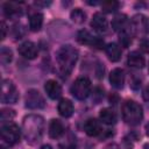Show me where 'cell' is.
<instances>
[{"instance_id": "obj_40", "label": "cell", "mask_w": 149, "mask_h": 149, "mask_svg": "<svg viewBox=\"0 0 149 149\" xmlns=\"http://www.w3.org/2000/svg\"><path fill=\"white\" fill-rule=\"evenodd\" d=\"M148 29H149V27H148Z\"/></svg>"}, {"instance_id": "obj_34", "label": "cell", "mask_w": 149, "mask_h": 149, "mask_svg": "<svg viewBox=\"0 0 149 149\" xmlns=\"http://www.w3.org/2000/svg\"><path fill=\"white\" fill-rule=\"evenodd\" d=\"M50 3H51L50 1H49V2H42V1H36V2H35L36 6H43V7H47V6H49Z\"/></svg>"}, {"instance_id": "obj_1", "label": "cell", "mask_w": 149, "mask_h": 149, "mask_svg": "<svg viewBox=\"0 0 149 149\" xmlns=\"http://www.w3.org/2000/svg\"><path fill=\"white\" fill-rule=\"evenodd\" d=\"M44 130V120L41 115L31 114L24 116L22 121V132L24 139L29 143H35L41 140Z\"/></svg>"}, {"instance_id": "obj_29", "label": "cell", "mask_w": 149, "mask_h": 149, "mask_svg": "<svg viewBox=\"0 0 149 149\" xmlns=\"http://www.w3.org/2000/svg\"><path fill=\"white\" fill-rule=\"evenodd\" d=\"M140 49L143 52L149 54V38H142L140 41Z\"/></svg>"}, {"instance_id": "obj_36", "label": "cell", "mask_w": 149, "mask_h": 149, "mask_svg": "<svg viewBox=\"0 0 149 149\" xmlns=\"http://www.w3.org/2000/svg\"><path fill=\"white\" fill-rule=\"evenodd\" d=\"M146 132H147V135L149 136V122L146 125Z\"/></svg>"}, {"instance_id": "obj_16", "label": "cell", "mask_w": 149, "mask_h": 149, "mask_svg": "<svg viewBox=\"0 0 149 149\" xmlns=\"http://www.w3.org/2000/svg\"><path fill=\"white\" fill-rule=\"evenodd\" d=\"M127 63L130 68L134 69H142L144 66V57L139 51H132L128 55Z\"/></svg>"}, {"instance_id": "obj_4", "label": "cell", "mask_w": 149, "mask_h": 149, "mask_svg": "<svg viewBox=\"0 0 149 149\" xmlns=\"http://www.w3.org/2000/svg\"><path fill=\"white\" fill-rule=\"evenodd\" d=\"M72 95L78 100L86 99L91 93V80L87 77H78L71 86Z\"/></svg>"}, {"instance_id": "obj_18", "label": "cell", "mask_w": 149, "mask_h": 149, "mask_svg": "<svg viewBox=\"0 0 149 149\" xmlns=\"http://www.w3.org/2000/svg\"><path fill=\"white\" fill-rule=\"evenodd\" d=\"M58 113L63 118H70L73 114V104L69 99H62L58 102Z\"/></svg>"}, {"instance_id": "obj_26", "label": "cell", "mask_w": 149, "mask_h": 149, "mask_svg": "<svg viewBox=\"0 0 149 149\" xmlns=\"http://www.w3.org/2000/svg\"><path fill=\"white\" fill-rule=\"evenodd\" d=\"M119 41H120L122 47L127 48L132 43V35H130V33L127 31V30H122L120 33V35H119Z\"/></svg>"}, {"instance_id": "obj_5", "label": "cell", "mask_w": 149, "mask_h": 149, "mask_svg": "<svg viewBox=\"0 0 149 149\" xmlns=\"http://www.w3.org/2000/svg\"><path fill=\"white\" fill-rule=\"evenodd\" d=\"M19 99V91L12 80L5 79L1 84V101L3 104H15Z\"/></svg>"}, {"instance_id": "obj_9", "label": "cell", "mask_w": 149, "mask_h": 149, "mask_svg": "<svg viewBox=\"0 0 149 149\" xmlns=\"http://www.w3.org/2000/svg\"><path fill=\"white\" fill-rule=\"evenodd\" d=\"M37 52H38V50H37L36 44L33 43V42H30V41H26V42H23L19 47V54L22 57L27 58V59H34V58H36Z\"/></svg>"}, {"instance_id": "obj_37", "label": "cell", "mask_w": 149, "mask_h": 149, "mask_svg": "<svg viewBox=\"0 0 149 149\" xmlns=\"http://www.w3.org/2000/svg\"><path fill=\"white\" fill-rule=\"evenodd\" d=\"M144 149H149V143H146L144 144Z\"/></svg>"}, {"instance_id": "obj_24", "label": "cell", "mask_w": 149, "mask_h": 149, "mask_svg": "<svg viewBox=\"0 0 149 149\" xmlns=\"http://www.w3.org/2000/svg\"><path fill=\"white\" fill-rule=\"evenodd\" d=\"M119 7H120V2L115 1V0H108V1H104L101 3V8L105 13H113Z\"/></svg>"}, {"instance_id": "obj_20", "label": "cell", "mask_w": 149, "mask_h": 149, "mask_svg": "<svg viewBox=\"0 0 149 149\" xmlns=\"http://www.w3.org/2000/svg\"><path fill=\"white\" fill-rule=\"evenodd\" d=\"M43 23V15L41 13H34L29 17V28L31 31H38Z\"/></svg>"}, {"instance_id": "obj_17", "label": "cell", "mask_w": 149, "mask_h": 149, "mask_svg": "<svg viewBox=\"0 0 149 149\" xmlns=\"http://www.w3.org/2000/svg\"><path fill=\"white\" fill-rule=\"evenodd\" d=\"M84 130L88 136H98L101 133V127L95 119H88L84 125Z\"/></svg>"}, {"instance_id": "obj_19", "label": "cell", "mask_w": 149, "mask_h": 149, "mask_svg": "<svg viewBox=\"0 0 149 149\" xmlns=\"http://www.w3.org/2000/svg\"><path fill=\"white\" fill-rule=\"evenodd\" d=\"M106 54L111 62H118L121 58V49L116 43H109L106 47Z\"/></svg>"}, {"instance_id": "obj_23", "label": "cell", "mask_w": 149, "mask_h": 149, "mask_svg": "<svg viewBox=\"0 0 149 149\" xmlns=\"http://www.w3.org/2000/svg\"><path fill=\"white\" fill-rule=\"evenodd\" d=\"M13 59V52L9 48L7 47H1V51H0V62L2 65H6L8 63H10Z\"/></svg>"}, {"instance_id": "obj_11", "label": "cell", "mask_w": 149, "mask_h": 149, "mask_svg": "<svg viewBox=\"0 0 149 149\" xmlns=\"http://www.w3.org/2000/svg\"><path fill=\"white\" fill-rule=\"evenodd\" d=\"M91 27L98 33H105L108 27L107 19L101 13H95L91 20Z\"/></svg>"}, {"instance_id": "obj_2", "label": "cell", "mask_w": 149, "mask_h": 149, "mask_svg": "<svg viewBox=\"0 0 149 149\" xmlns=\"http://www.w3.org/2000/svg\"><path fill=\"white\" fill-rule=\"evenodd\" d=\"M78 59V51L72 45H63L57 51L56 61L62 76H69Z\"/></svg>"}, {"instance_id": "obj_7", "label": "cell", "mask_w": 149, "mask_h": 149, "mask_svg": "<svg viewBox=\"0 0 149 149\" xmlns=\"http://www.w3.org/2000/svg\"><path fill=\"white\" fill-rule=\"evenodd\" d=\"M26 107L29 109H41L45 106L44 98L37 90H29L24 98Z\"/></svg>"}, {"instance_id": "obj_25", "label": "cell", "mask_w": 149, "mask_h": 149, "mask_svg": "<svg viewBox=\"0 0 149 149\" xmlns=\"http://www.w3.org/2000/svg\"><path fill=\"white\" fill-rule=\"evenodd\" d=\"M70 16H71V20L74 22V23H83L84 21H85V19H86V14L84 13V10H81L80 8H74L72 12H71V14H70Z\"/></svg>"}, {"instance_id": "obj_10", "label": "cell", "mask_w": 149, "mask_h": 149, "mask_svg": "<svg viewBox=\"0 0 149 149\" xmlns=\"http://www.w3.org/2000/svg\"><path fill=\"white\" fill-rule=\"evenodd\" d=\"M109 83L116 90L122 88L123 84H125V72H123V70L120 69V68H116V69L112 70V72L109 73Z\"/></svg>"}, {"instance_id": "obj_21", "label": "cell", "mask_w": 149, "mask_h": 149, "mask_svg": "<svg viewBox=\"0 0 149 149\" xmlns=\"http://www.w3.org/2000/svg\"><path fill=\"white\" fill-rule=\"evenodd\" d=\"M100 120L106 125H114L116 122V115L112 109L102 108L100 111Z\"/></svg>"}, {"instance_id": "obj_22", "label": "cell", "mask_w": 149, "mask_h": 149, "mask_svg": "<svg viewBox=\"0 0 149 149\" xmlns=\"http://www.w3.org/2000/svg\"><path fill=\"white\" fill-rule=\"evenodd\" d=\"M127 22V16L125 14L116 15L112 21V27L114 30H123V27Z\"/></svg>"}, {"instance_id": "obj_8", "label": "cell", "mask_w": 149, "mask_h": 149, "mask_svg": "<svg viewBox=\"0 0 149 149\" xmlns=\"http://www.w3.org/2000/svg\"><path fill=\"white\" fill-rule=\"evenodd\" d=\"M77 41L81 44H88V45H93L98 49L102 48L104 45V41L99 37H95V36H92L87 30H79L78 34H77Z\"/></svg>"}, {"instance_id": "obj_28", "label": "cell", "mask_w": 149, "mask_h": 149, "mask_svg": "<svg viewBox=\"0 0 149 149\" xmlns=\"http://www.w3.org/2000/svg\"><path fill=\"white\" fill-rule=\"evenodd\" d=\"M102 97H104V91H102L101 88L97 87V88L94 90V92H93V101H94L95 104H98V102L102 99Z\"/></svg>"}, {"instance_id": "obj_13", "label": "cell", "mask_w": 149, "mask_h": 149, "mask_svg": "<svg viewBox=\"0 0 149 149\" xmlns=\"http://www.w3.org/2000/svg\"><path fill=\"white\" fill-rule=\"evenodd\" d=\"M2 8L5 16L8 19H16L22 15V8L16 2H5Z\"/></svg>"}, {"instance_id": "obj_33", "label": "cell", "mask_w": 149, "mask_h": 149, "mask_svg": "<svg viewBox=\"0 0 149 149\" xmlns=\"http://www.w3.org/2000/svg\"><path fill=\"white\" fill-rule=\"evenodd\" d=\"M105 149H120V147L118 144H115V143H111V144L106 146Z\"/></svg>"}, {"instance_id": "obj_27", "label": "cell", "mask_w": 149, "mask_h": 149, "mask_svg": "<svg viewBox=\"0 0 149 149\" xmlns=\"http://www.w3.org/2000/svg\"><path fill=\"white\" fill-rule=\"evenodd\" d=\"M15 116V112L13 109H9V108H3L1 111V119L2 121H7V120H10Z\"/></svg>"}, {"instance_id": "obj_31", "label": "cell", "mask_w": 149, "mask_h": 149, "mask_svg": "<svg viewBox=\"0 0 149 149\" xmlns=\"http://www.w3.org/2000/svg\"><path fill=\"white\" fill-rule=\"evenodd\" d=\"M142 97L146 101H149V84L146 86V88L143 90V93H142Z\"/></svg>"}, {"instance_id": "obj_15", "label": "cell", "mask_w": 149, "mask_h": 149, "mask_svg": "<svg viewBox=\"0 0 149 149\" xmlns=\"http://www.w3.org/2000/svg\"><path fill=\"white\" fill-rule=\"evenodd\" d=\"M63 134H64L63 123L57 119H52L49 123V136L51 139H59Z\"/></svg>"}, {"instance_id": "obj_32", "label": "cell", "mask_w": 149, "mask_h": 149, "mask_svg": "<svg viewBox=\"0 0 149 149\" xmlns=\"http://www.w3.org/2000/svg\"><path fill=\"white\" fill-rule=\"evenodd\" d=\"M7 27H6V23L5 22H1V40H3L5 37H6V29Z\"/></svg>"}, {"instance_id": "obj_35", "label": "cell", "mask_w": 149, "mask_h": 149, "mask_svg": "<svg viewBox=\"0 0 149 149\" xmlns=\"http://www.w3.org/2000/svg\"><path fill=\"white\" fill-rule=\"evenodd\" d=\"M40 149H52V148H51V146H49V144H44V146H42Z\"/></svg>"}, {"instance_id": "obj_3", "label": "cell", "mask_w": 149, "mask_h": 149, "mask_svg": "<svg viewBox=\"0 0 149 149\" xmlns=\"http://www.w3.org/2000/svg\"><path fill=\"white\" fill-rule=\"evenodd\" d=\"M122 116L126 123L130 126L139 125L143 118V111L141 105L134 100H126L122 106Z\"/></svg>"}, {"instance_id": "obj_39", "label": "cell", "mask_w": 149, "mask_h": 149, "mask_svg": "<svg viewBox=\"0 0 149 149\" xmlns=\"http://www.w3.org/2000/svg\"><path fill=\"white\" fill-rule=\"evenodd\" d=\"M148 71H149V66H148Z\"/></svg>"}, {"instance_id": "obj_12", "label": "cell", "mask_w": 149, "mask_h": 149, "mask_svg": "<svg viewBox=\"0 0 149 149\" xmlns=\"http://www.w3.org/2000/svg\"><path fill=\"white\" fill-rule=\"evenodd\" d=\"M44 90H45L48 97L50 99H54V100L55 99H58L61 97V94H62V87H61V85L56 80H52V79L45 81Z\"/></svg>"}, {"instance_id": "obj_6", "label": "cell", "mask_w": 149, "mask_h": 149, "mask_svg": "<svg viewBox=\"0 0 149 149\" xmlns=\"http://www.w3.org/2000/svg\"><path fill=\"white\" fill-rule=\"evenodd\" d=\"M1 139L9 146H14L20 140V129L15 123L7 122L1 126Z\"/></svg>"}, {"instance_id": "obj_14", "label": "cell", "mask_w": 149, "mask_h": 149, "mask_svg": "<svg viewBox=\"0 0 149 149\" xmlns=\"http://www.w3.org/2000/svg\"><path fill=\"white\" fill-rule=\"evenodd\" d=\"M149 27V22L147 21V19L142 15H136L133 17L132 21V30L134 31V34H141L148 30Z\"/></svg>"}, {"instance_id": "obj_30", "label": "cell", "mask_w": 149, "mask_h": 149, "mask_svg": "<svg viewBox=\"0 0 149 149\" xmlns=\"http://www.w3.org/2000/svg\"><path fill=\"white\" fill-rule=\"evenodd\" d=\"M14 33H16L15 34V37L16 38H21V36H22V34H23V30H22V26H14Z\"/></svg>"}, {"instance_id": "obj_38", "label": "cell", "mask_w": 149, "mask_h": 149, "mask_svg": "<svg viewBox=\"0 0 149 149\" xmlns=\"http://www.w3.org/2000/svg\"><path fill=\"white\" fill-rule=\"evenodd\" d=\"M0 149H6V148L5 147H0Z\"/></svg>"}]
</instances>
